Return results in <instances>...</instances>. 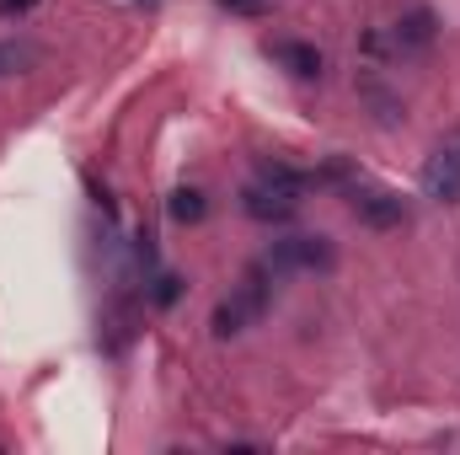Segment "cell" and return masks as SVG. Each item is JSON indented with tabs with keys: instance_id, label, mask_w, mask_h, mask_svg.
Returning <instances> with one entry per match:
<instances>
[{
	"instance_id": "obj_1",
	"label": "cell",
	"mask_w": 460,
	"mask_h": 455,
	"mask_svg": "<svg viewBox=\"0 0 460 455\" xmlns=\"http://www.w3.org/2000/svg\"><path fill=\"white\" fill-rule=\"evenodd\" d=\"M262 263H268L273 273H327V268L338 263V252H332L327 236H284V241L268 246Z\"/></svg>"
},
{
	"instance_id": "obj_2",
	"label": "cell",
	"mask_w": 460,
	"mask_h": 455,
	"mask_svg": "<svg viewBox=\"0 0 460 455\" xmlns=\"http://www.w3.org/2000/svg\"><path fill=\"white\" fill-rule=\"evenodd\" d=\"M348 204H353V215L364 220L369 230H396L407 220V204L396 199V193H385V188H348Z\"/></svg>"
},
{
	"instance_id": "obj_3",
	"label": "cell",
	"mask_w": 460,
	"mask_h": 455,
	"mask_svg": "<svg viewBox=\"0 0 460 455\" xmlns=\"http://www.w3.org/2000/svg\"><path fill=\"white\" fill-rule=\"evenodd\" d=\"M241 210H246L252 220H262V226H289L295 210H300V199H295V193H279V188H268V183H257V188L241 193Z\"/></svg>"
},
{
	"instance_id": "obj_4",
	"label": "cell",
	"mask_w": 460,
	"mask_h": 455,
	"mask_svg": "<svg viewBox=\"0 0 460 455\" xmlns=\"http://www.w3.org/2000/svg\"><path fill=\"white\" fill-rule=\"evenodd\" d=\"M268 54L289 70V76H300V81H316L322 76V49L316 43H300V38H268Z\"/></svg>"
},
{
	"instance_id": "obj_5",
	"label": "cell",
	"mask_w": 460,
	"mask_h": 455,
	"mask_svg": "<svg viewBox=\"0 0 460 455\" xmlns=\"http://www.w3.org/2000/svg\"><path fill=\"white\" fill-rule=\"evenodd\" d=\"M434 32H439L434 11H429V5H418V11H407V16L391 27V43H396L402 54H412V49H429V43H434Z\"/></svg>"
},
{
	"instance_id": "obj_6",
	"label": "cell",
	"mask_w": 460,
	"mask_h": 455,
	"mask_svg": "<svg viewBox=\"0 0 460 455\" xmlns=\"http://www.w3.org/2000/svg\"><path fill=\"white\" fill-rule=\"evenodd\" d=\"M273 279H279V273H273L268 263H252L246 279H241V290H235V306H241L246 317H262L268 300H273Z\"/></svg>"
},
{
	"instance_id": "obj_7",
	"label": "cell",
	"mask_w": 460,
	"mask_h": 455,
	"mask_svg": "<svg viewBox=\"0 0 460 455\" xmlns=\"http://www.w3.org/2000/svg\"><path fill=\"white\" fill-rule=\"evenodd\" d=\"M423 188H429V199H445V204H456V199H460V156L439 150V156L423 166Z\"/></svg>"
},
{
	"instance_id": "obj_8",
	"label": "cell",
	"mask_w": 460,
	"mask_h": 455,
	"mask_svg": "<svg viewBox=\"0 0 460 455\" xmlns=\"http://www.w3.org/2000/svg\"><path fill=\"white\" fill-rule=\"evenodd\" d=\"M257 183H268V188H279V193H305V188H316V172H300V166H289V161H273V156H262L257 161Z\"/></svg>"
},
{
	"instance_id": "obj_9",
	"label": "cell",
	"mask_w": 460,
	"mask_h": 455,
	"mask_svg": "<svg viewBox=\"0 0 460 455\" xmlns=\"http://www.w3.org/2000/svg\"><path fill=\"white\" fill-rule=\"evenodd\" d=\"M166 210H172V220H177V226H199V220L209 215V204H204V193H199V188H177Z\"/></svg>"
},
{
	"instance_id": "obj_10",
	"label": "cell",
	"mask_w": 460,
	"mask_h": 455,
	"mask_svg": "<svg viewBox=\"0 0 460 455\" xmlns=\"http://www.w3.org/2000/svg\"><path fill=\"white\" fill-rule=\"evenodd\" d=\"M177 300H182V279H177V273H155V279H150V306L166 311V306H177Z\"/></svg>"
},
{
	"instance_id": "obj_11",
	"label": "cell",
	"mask_w": 460,
	"mask_h": 455,
	"mask_svg": "<svg viewBox=\"0 0 460 455\" xmlns=\"http://www.w3.org/2000/svg\"><path fill=\"white\" fill-rule=\"evenodd\" d=\"M209 327H215V338H235V333L246 327V311H241L235 300H226V306H215V322H209Z\"/></svg>"
},
{
	"instance_id": "obj_12",
	"label": "cell",
	"mask_w": 460,
	"mask_h": 455,
	"mask_svg": "<svg viewBox=\"0 0 460 455\" xmlns=\"http://www.w3.org/2000/svg\"><path fill=\"white\" fill-rule=\"evenodd\" d=\"M220 5L235 11V16H252V22H257V16H273V0H220Z\"/></svg>"
},
{
	"instance_id": "obj_13",
	"label": "cell",
	"mask_w": 460,
	"mask_h": 455,
	"mask_svg": "<svg viewBox=\"0 0 460 455\" xmlns=\"http://www.w3.org/2000/svg\"><path fill=\"white\" fill-rule=\"evenodd\" d=\"M38 0H0V16H22V11H32Z\"/></svg>"
},
{
	"instance_id": "obj_14",
	"label": "cell",
	"mask_w": 460,
	"mask_h": 455,
	"mask_svg": "<svg viewBox=\"0 0 460 455\" xmlns=\"http://www.w3.org/2000/svg\"><path fill=\"white\" fill-rule=\"evenodd\" d=\"M16 65H22V54H16L11 43H0V76H5V70H16Z\"/></svg>"
}]
</instances>
